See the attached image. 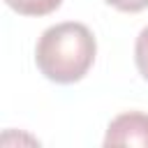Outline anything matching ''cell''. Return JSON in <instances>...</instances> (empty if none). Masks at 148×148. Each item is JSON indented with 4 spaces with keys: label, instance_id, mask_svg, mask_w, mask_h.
Wrapping results in <instances>:
<instances>
[{
    "label": "cell",
    "instance_id": "cell-1",
    "mask_svg": "<svg viewBox=\"0 0 148 148\" xmlns=\"http://www.w3.org/2000/svg\"><path fill=\"white\" fill-rule=\"evenodd\" d=\"M97 53V42L88 25L76 21H62L42 32L35 46L37 69L53 83L81 81Z\"/></svg>",
    "mask_w": 148,
    "mask_h": 148
},
{
    "label": "cell",
    "instance_id": "cell-2",
    "mask_svg": "<svg viewBox=\"0 0 148 148\" xmlns=\"http://www.w3.org/2000/svg\"><path fill=\"white\" fill-rule=\"evenodd\" d=\"M104 146H139L148 148V113L141 111H125L116 116L104 136Z\"/></svg>",
    "mask_w": 148,
    "mask_h": 148
},
{
    "label": "cell",
    "instance_id": "cell-3",
    "mask_svg": "<svg viewBox=\"0 0 148 148\" xmlns=\"http://www.w3.org/2000/svg\"><path fill=\"white\" fill-rule=\"evenodd\" d=\"M5 5L21 16H46L53 14L62 0H5Z\"/></svg>",
    "mask_w": 148,
    "mask_h": 148
},
{
    "label": "cell",
    "instance_id": "cell-4",
    "mask_svg": "<svg viewBox=\"0 0 148 148\" xmlns=\"http://www.w3.org/2000/svg\"><path fill=\"white\" fill-rule=\"evenodd\" d=\"M134 62H136L139 74L148 81V25L136 37V44H134Z\"/></svg>",
    "mask_w": 148,
    "mask_h": 148
},
{
    "label": "cell",
    "instance_id": "cell-5",
    "mask_svg": "<svg viewBox=\"0 0 148 148\" xmlns=\"http://www.w3.org/2000/svg\"><path fill=\"white\" fill-rule=\"evenodd\" d=\"M106 5L116 7L118 12H127V14H136L148 9V0H104Z\"/></svg>",
    "mask_w": 148,
    "mask_h": 148
}]
</instances>
